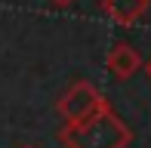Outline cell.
<instances>
[{
    "mask_svg": "<svg viewBox=\"0 0 151 148\" xmlns=\"http://www.w3.org/2000/svg\"><path fill=\"white\" fill-rule=\"evenodd\" d=\"M59 142L65 148H127L133 142V130L111 111V105H102L90 117L65 124Z\"/></svg>",
    "mask_w": 151,
    "mask_h": 148,
    "instance_id": "obj_1",
    "label": "cell"
},
{
    "mask_svg": "<svg viewBox=\"0 0 151 148\" xmlns=\"http://www.w3.org/2000/svg\"><path fill=\"white\" fill-rule=\"evenodd\" d=\"M102 105H108V99L96 90L90 80H77V83H71L62 93L59 114L65 117V124H74V120H83V117H90V114H96Z\"/></svg>",
    "mask_w": 151,
    "mask_h": 148,
    "instance_id": "obj_2",
    "label": "cell"
},
{
    "mask_svg": "<svg viewBox=\"0 0 151 148\" xmlns=\"http://www.w3.org/2000/svg\"><path fill=\"white\" fill-rule=\"evenodd\" d=\"M105 65H108V74L114 80H129V77H136L142 71L145 62H142V52L133 43H114L108 59H105Z\"/></svg>",
    "mask_w": 151,
    "mask_h": 148,
    "instance_id": "obj_3",
    "label": "cell"
},
{
    "mask_svg": "<svg viewBox=\"0 0 151 148\" xmlns=\"http://www.w3.org/2000/svg\"><path fill=\"white\" fill-rule=\"evenodd\" d=\"M99 6H102V12H105L111 22L127 25V28H129V25L148 9V0H102Z\"/></svg>",
    "mask_w": 151,
    "mask_h": 148,
    "instance_id": "obj_4",
    "label": "cell"
},
{
    "mask_svg": "<svg viewBox=\"0 0 151 148\" xmlns=\"http://www.w3.org/2000/svg\"><path fill=\"white\" fill-rule=\"evenodd\" d=\"M50 3L56 6V9H68V6H71V3H77V0H50Z\"/></svg>",
    "mask_w": 151,
    "mask_h": 148,
    "instance_id": "obj_5",
    "label": "cell"
},
{
    "mask_svg": "<svg viewBox=\"0 0 151 148\" xmlns=\"http://www.w3.org/2000/svg\"><path fill=\"white\" fill-rule=\"evenodd\" d=\"M142 71H145V77L151 80V59H148V62H145V65H142Z\"/></svg>",
    "mask_w": 151,
    "mask_h": 148,
    "instance_id": "obj_6",
    "label": "cell"
},
{
    "mask_svg": "<svg viewBox=\"0 0 151 148\" xmlns=\"http://www.w3.org/2000/svg\"><path fill=\"white\" fill-rule=\"evenodd\" d=\"M22 148H34V145H22Z\"/></svg>",
    "mask_w": 151,
    "mask_h": 148,
    "instance_id": "obj_7",
    "label": "cell"
},
{
    "mask_svg": "<svg viewBox=\"0 0 151 148\" xmlns=\"http://www.w3.org/2000/svg\"><path fill=\"white\" fill-rule=\"evenodd\" d=\"M148 3H151V0H148Z\"/></svg>",
    "mask_w": 151,
    "mask_h": 148,
    "instance_id": "obj_8",
    "label": "cell"
}]
</instances>
